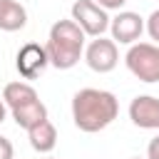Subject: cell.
<instances>
[{
	"mask_svg": "<svg viewBox=\"0 0 159 159\" xmlns=\"http://www.w3.org/2000/svg\"><path fill=\"white\" fill-rule=\"evenodd\" d=\"M5 114H7V104H5V99L0 97V124L5 122Z\"/></svg>",
	"mask_w": 159,
	"mask_h": 159,
	"instance_id": "cell-17",
	"label": "cell"
},
{
	"mask_svg": "<svg viewBox=\"0 0 159 159\" xmlns=\"http://www.w3.org/2000/svg\"><path fill=\"white\" fill-rule=\"evenodd\" d=\"M2 99H5L7 109H12V107H20V104L35 102V99H40V97H37V92H35L32 84L17 80V82H7V84H5V89H2Z\"/></svg>",
	"mask_w": 159,
	"mask_h": 159,
	"instance_id": "cell-12",
	"label": "cell"
},
{
	"mask_svg": "<svg viewBox=\"0 0 159 159\" xmlns=\"http://www.w3.org/2000/svg\"><path fill=\"white\" fill-rule=\"evenodd\" d=\"M132 159H139V157H132Z\"/></svg>",
	"mask_w": 159,
	"mask_h": 159,
	"instance_id": "cell-18",
	"label": "cell"
},
{
	"mask_svg": "<svg viewBox=\"0 0 159 159\" xmlns=\"http://www.w3.org/2000/svg\"><path fill=\"white\" fill-rule=\"evenodd\" d=\"M45 159H52V157H45Z\"/></svg>",
	"mask_w": 159,
	"mask_h": 159,
	"instance_id": "cell-19",
	"label": "cell"
},
{
	"mask_svg": "<svg viewBox=\"0 0 159 159\" xmlns=\"http://www.w3.org/2000/svg\"><path fill=\"white\" fill-rule=\"evenodd\" d=\"M129 119L139 129H157L159 132V97L139 94L129 102Z\"/></svg>",
	"mask_w": 159,
	"mask_h": 159,
	"instance_id": "cell-8",
	"label": "cell"
},
{
	"mask_svg": "<svg viewBox=\"0 0 159 159\" xmlns=\"http://www.w3.org/2000/svg\"><path fill=\"white\" fill-rule=\"evenodd\" d=\"M0 159H15V149L7 137H0Z\"/></svg>",
	"mask_w": 159,
	"mask_h": 159,
	"instance_id": "cell-14",
	"label": "cell"
},
{
	"mask_svg": "<svg viewBox=\"0 0 159 159\" xmlns=\"http://www.w3.org/2000/svg\"><path fill=\"white\" fill-rule=\"evenodd\" d=\"M84 30L70 17V20H57L50 27L45 50L50 57V65L57 70H72L80 57L84 55Z\"/></svg>",
	"mask_w": 159,
	"mask_h": 159,
	"instance_id": "cell-2",
	"label": "cell"
},
{
	"mask_svg": "<svg viewBox=\"0 0 159 159\" xmlns=\"http://www.w3.org/2000/svg\"><path fill=\"white\" fill-rule=\"evenodd\" d=\"M127 70L139 80V82H159V45L154 42H134L129 45L124 55Z\"/></svg>",
	"mask_w": 159,
	"mask_h": 159,
	"instance_id": "cell-3",
	"label": "cell"
},
{
	"mask_svg": "<svg viewBox=\"0 0 159 159\" xmlns=\"http://www.w3.org/2000/svg\"><path fill=\"white\" fill-rule=\"evenodd\" d=\"M119 114V102L112 92L107 89H97V87H84L80 92H75L72 97V119L75 127L94 134L107 129Z\"/></svg>",
	"mask_w": 159,
	"mask_h": 159,
	"instance_id": "cell-1",
	"label": "cell"
},
{
	"mask_svg": "<svg viewBox=\"0 0 159 159\" xmlns=\"http://www.w3.org/2000/svg\"><path fill=\"white\" fill-rule=\"evenodd\" d=\"M84 62L92 72H99V75H107L117 67L119 62V52H117V42L114 40H107V37H94L87 47H84Z\"/></svg>",
	"mask_w": 159,
	"mask_h": 159,
	"instance_id": "cell-5",
	"label": "cell"
},
{
	"mask_svg": "<svg viewBox=\"0 0 159 159\" xmlns=\"http://www.w3.org/2000/svg\"><path fill=\"white\" fill-rule=\"evenodd\" d=\"M144 30H147V32H149V37L154 40V45H159V10H154V12L147 17Z\"/></svg>",
	"mask_w": 159,
	"mask_h": 159,
	"instance_id": "cell-13",
	"label": "cell"
},
{
	"mask_svg": "<svg viewBox=\"0 0 159 159\" xmlns=\"http://www.w3.org/2000/svg\"><path fill=\"white\" fill-rule=\"evenodd\" d=\"M72 20L84 30V35L89 37H99L109 30L112 17L107 15V10L102 5H97L94 0H75L72 2Z\"/></svg>",
	"mask_w": 159,
	"mask_h": 159,
	"instance_id": "cell-4",
	"label": "cell"
},
{
	"mask_svg": "<svg viewBox=\"0 0 159 159\" xmlns=\"http://www.w3.org/2000/svg\"><path fill=\"white\" fill-rule=\"evenodd\" d=\"M27 139H30V147L40 154H50L55 147H57V129L50 119L40 122L37 127L27 129Z\"/></svg>",
	"mask_w": 159,
	"mask_h": 159,
	"instance_id": "cell-10",
	"label": "cell"
},
{
	"mask_svg": "<svg viewBox=\"0 0 159 159\" xmlns=\"http://www.w3.org/2000/svg\"><path fill=\"white\" fill-rule=\"evenodd\" d=\"M27 25V10L17 0H0V30L17 32Z\"/></svg>",
	"mask_w": 159,
	"mask_h": 159,
	"instance_id": "cell-11",
	"label": "cell"
},
{
	"mask_svg": "<svg viewBox=\"0 0 159 159\" xmlns=\"http://www.w3.org/2000/svg\"><path fill=\"white\" fill-rule=\"evenodd\" d=\"M147 159H159V134L149 142V147H147Z\"/></svg>",
	"mask_w": 159,
	"mask_h": 159,
	"instance_id": "cell-15",
	"label": "cell"
},
{
	"mask_svg": "<svg viewBox=\"0 0 159 159\" xmlns=\"http://www.w3.org/2000/svg\"><path fill=\"white\" fill-rule=\"evenodd\" d=\"M97 5H102L104 10H119V7H124V2L127 0H94Z\"/></svg>",
	"mask_w": 159,
	"mask_h": 159,
	"instance_id": "cell-16",
	"label": "cell"
},
{
	"mask_svg": "<svg viewBox=\"0 0 159 159\" xmlns=\"http://www.w3.org/2000/svg\"><path fill=\"white\" fill-rule=\"evenodd\" d=\"M50 65V57H47V50L45 45H37V42H27L17 50V57H15V67L20 72L22 80H35L40 77Z\"/></svg>",
	"mask_w": 159,
	"mask_h": 159,
	"instance_id": "cell-6",
	"label": "cell"
},
{
	"mask_svg": "<svg viewBox=\"0 0 159 159\" xmlns=\"http://www.w3.org/2000/svg\"><path fill=\"white\" fill-rule=\"evenodd\" d=\"M10 114H12L15 124L22 127V129L27 132V129H32V127H37L40 122L47 119V107H45L40 99H35V102H27V104H20V107H12Z\"/></svg>",
	"mask_w": 159,
	"mask_h": 159,
	"instance_id": "cell-9",
	"label": "cell"
},
{
	"mask_svg": "<svg viewBox=\"0 0 159 159\" xmlns=\"http://www.w3.org/2000/svg\"><path fill=\"white\" fill-rule=\"evenodd\" d=\"M112 40L119 45H134L144 32V17L132 10H119L109 22Z\"/></svg>",
	"mask_w": 159,
	"mask_h": 159,
	"instance_id": "cell-7",
	"label": "cell"
}]
</instances>
